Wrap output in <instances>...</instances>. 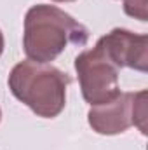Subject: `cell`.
<instances>
[{
    "label": "cell",
    "instance_id": "cell-1",
    "mask_svg": "<svg viewBox=\"0 0 148 150\" xmlns=\"http://www.w3.org/2000/svg\"><path fill=\"white\" fill-rule=\"evenodd\" d=\"M89 30L56 5L37 4L25 16L23 49L37 63L54 61L68 45H85Z\"/></svg>",
    "mask_w": 148,
    "mask_h": 150
},
{
    "label": "cell",
    "instance_id": "cell-2",
    "mask_svg": "<svg viewBox=\"0 0 148 150\" xmlns=\"http://www.w3.org/2000/svg\"><path fill=\"white\" fill-rule=\"evenodd\" d=\"M7 84L14 98L26 105L35 115L54 119L66 105L70 77L49 63L26 59L19 61L11 70Z\"/></svg>",
    "mask_w": 148,
    "mask_h": 150
},
{
    "label": "cell",
    "instance_id": "cell-3",
    "mask_svg": "<svg viewBox=\"0 0 148 150\" xmlns=\"http://www.w3.org/2000/svg\"><path fill=\"white\" fill-rule=\"evenodd\" d=\"M87 120L94 133L105 136L120 134L131 126H138L147 134V91L120 93L108 103L91 107Z\"/></svg>",
    "mask_w": 148,
    "mask_h": 150
},
{
    "label": "cell",
    "instance_id": "cell-4",
    "mask_svg": "<svg viewBox=\"0 0 148 150\" xmlns=\"http://www.w3.org/2000/svg\"><path fill=\"white\" fill-rule=\"evenodd\" d=\"M75 72L78 75L82 96L91 107L108 103L120 94L118 68L98 44L75 58Z\"/></svg>",
    "mask_w": 148,
    "mask_h": 150
},
{
    "label": "cell",
    "instance_id": "cell-5",
    "mask_svg": "<svg viewBox=\"0 0 148 150\" xmlns=\"http://www.w3.org/2000/svg\"><path fill=\"white\" fill-rule=\"evenodd\" d=\"M106 58L120 70L132 68L147 72L148 68V37L143 33H132L124 28H115L98 40Z\"/></svg>",
    "mask_w": 148,
    "mask_h": 150
},
{
    "label": "cell",
    "instance_id": "cell-6",
    "mask_svg": "<svg viewBox=\"0 0 148 150\" xmlns=\"http://www.w3.org/2000/svg\"><path fill=\"white\" fill-rule=\"evenodd\" d=\"M124 11L127 16L136 18L140 21H147V0H125L124 2Z\"/></svg>",
    "mask_w": 148,
    "mask_h": 150
},
{
    "label": "cell",
    "instance_id": "cell-7",
    "mask_svg": "<svg viewBox=\"0 0 148 150\" xmlns=\"http://www.w3.org/2000/svg\"><path fill=\"white\" fill-rule=\"evenodd\" d=\"M4 52V35H2V30H0V56Z\"/></svg>",
    "mask_w": 148,
    "mask_h": 150
},
{
    "label": "cell",
    "instance_id": "cell-8",
    "mask_svg": "<svg viewBox=\"0 0 148 150\" xmlns=\"http://www.w3.org/2000/svg\"><path fill=\"white\" fill-rule=\"evenodd\" d=\"M52 2H75V0H52Z\"/></svg>",
    "mask_w": 148,
    "mask_h": 150
},
{
    "label": "cell",
    "instance_id": "cell-9",
    "mask_svg": "<svg viewBox=\"0 0 148 150\" xmlns=\"http://www.w3.org/2000/svg\"><path fill=\"white\" fill-rule=\"evenodd\" d=\"M0 119H2V110H0Z\"/></svg>",
    "mask_w": 148,
    "mask_h": 150
}]
</instances>
